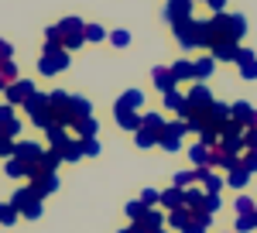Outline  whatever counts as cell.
Instances as JSON below:
<instances>
[{
    "label": "cell",
    "instance_id": "obj_1",
    "mask_svg": "<svg viewBox=\"0 0 257 233\" xmlns=\"http://www.w3.org/2000/svg\"><path fill=\"white\" fill-rule=\"evenodd\" d=\"M69 62H72V55L65 48H45L38 58V72L41 76H59V72L69 69Z\"/></svg>",
    "mask_w": 257,
    "mask_h": 233
},
{
    "label": "cell",
    "instance_id": "obj_2",
    "mask_svg": "<svg viewBox=\"0 0 257 233\" xmlns=\"http://www.w3.org/2000/svg\"><path fill=\"white\" fill-rule=\"evenodd\" d=\"M185 134H189V127H185V120L178 117V120H172V124H165V131L158 134V148L168 151V155H175V151H182V137Z\"/></svg>",
    "mask_w": 257,
    "mask_h": 233
},
{
    "label": "cell",
    "instance_id": "obj_3",
    "mask_svg": "<svg viewBox=\"0 0 257 233\" xmlns=\"http://www.w3.org/2000/svg\"><path fill=\"white\" fill-rule=\"evenodd\" d=\"M48 106H52L55 124H62V127H69V124H72V96H69V93H62V89L48 93Z\"/></svg>",
    "mask_w": 257,
    "mask_h": 233
},
{
    "label": "cell",
    "instance_id": "obj_4",
    "mask_svg": "<svg viewBox=\"0 0 257 233\" xmlns=\"http://www.w3.org/2000/svg\"><path fill=\"white\" fill-rule=\"evenodd\" d=\"M199 28H202V21H196V18H189V21H182V24L172 28V31H175V41L185 48V52L199 48Z\"/></svg>",
    "mask_w": 257,
    "mask_h": 233
},
{
    "label": "cell",
    "instance_id": "obj_5",
    "mask_svg": "<svg viewBox=\"0 0 257 233\" xmlns=\"http://www.w3.org/2000/svg\"><path fill=\"white\" fill-rule=\"evenodd\" d=\"M185 99H189V113H185V120H189V117H199L209 103H213V93H209L206 82H196V86L185 93Z\"/></svg>",
    "mask_w": 257,
    "mask_h": 233
},
{
    "label": "cell",
    "instance_id": "obj_6",
    "mask_svg": "<svg viewBox=\"0 0 257 233\" xmlns=\"http://www.w3.org/2000/svg\"><path fill=\"white\" fill-rule=\"evenodd\" d=\"M192 4L196 0H168L165 4V21L175 28V24H182V21H189L192 18Z\"/></svg>",
    "mask_w": 257,
    "mask_h": 233
},
{
    "label": "cell",
    "instance_id": "obj_7",
    "mask_svg": "<svg viewBox=\"0 0 257 233\" xmlns=\"http://www.w3.org/2000/svg\"><path fill=\"white\" fill-rule=\"evenodd\" d=\"M161 226H165V213H161L158 206H155V209H148L141 219L131 223V230H134V233H158Z\"/></svg>",
    "mask_w": 257,
    "mask_h": 233
},
{
    "label": "cell",
    "instance_id": "obj_8",
    "mask_svg": "<svg viewBox=\"0 0 257 233\" xmlns=\"http://www.w3.org/2000/svg\"><path fill=\"white\" fill-rule=\"evenodd\" d=\"M4 93H7V103H11V106H21L24 99L35 96L38 89H35V82H31V79H18V82H11Z\"/></svg>",
    "mask_w": 257,
    "mask_h": 233
},
{
    "label": "cell",
    "instance_id": "obj_9",
    "mask_svg": "<svg viewBox=\"0 0 257 233\" xmlns=\"http://www.w3.org/2000/svg\"><path fill=\"white\" fill-rule=\"evenodd\" d=\"M230 117L243 124V131H247V127H254V131H257V110L250 106V103H247V99H240V103H233V106H230Z\"/></svg>",
    "mask_w": 257,
    "mask_h": 233
},
{
    "label": "cell",
    "instance_id": "obj_10",
    "mask_svg": "<svg viewBox=\"0 0 257 233\" xmlns=\"http://www.w3.org/2000/svg\"><path fill=\"white\" fill-rule=\"evenodd\" d=\"M41 155H45V148H41V144H35V141H18V148H14V158L28 161V165H38Z\"/></svg>",
    "mask_w": 257,
    "mask_h": 233
},
{
    "label": "cell",
    "instance_id": "obj_11",
    "mask_svg": "<svg viewBox=\"0 0 257 233\" xmlns=\"http://www.w3.org/2000/svg\"><path fill=\"white\" fill-rule=\"evenodd\" d=\"M151 79H155V86L161 89V96H165V93H172V89H178V79L172 76V65H168V69H165V65H155Z\"/></svg>",
    "mask_w": 257,
    "mask_h": 233
},
{
    "label": "cell",
    "instance_id": "obj_12",
    "mask_svg": "<svg viewBox=\"0 0 257 233\" xmlns=\"http://www.w3.org/2000/svg\"><path fill=\"white\" fill-rule=\"evenodd\" d=\"M69 127H72L76 141H82V137H96V134H99V120H96V117H79V120H72Z\"/></svg>",
    "mask_w": 257,
    "mask_h": 233
},
{
    "label": "cell",
    "instance_id": "obj_13",
    "mask_svg": "<svg viewBox=\"0 0 257 233\" xmlns=\"http://www.w3.org/2000/svg\"><path fill=\"white\" fill-rule=\"evenodd\" d=\"M113 120H117L120 131H127V134H138L141 131V113L138 110H113Z\"/></svg>",
    "mask_w": 257,
    "mask_h": 233
},
{
    "label": "cell",
    "instance_id": "obj_14",
    "mask_svg": "<svg viewBox=\"0 0 257 233\" xmlns=\"http://www.w3.org/2000/svg\"><path fill=\"white\" fill-rule=\"evenodd\" d=\"M45 137H48V144H52V151H62L72 137H69V127H62V124H48L45 127Z\"/></svg>",
    "mask_w": 257,
    "mask_h": 233
},
{
    "label": "cell",
    "instance_id": "obj_15",
    "mask_svg": "<svg viewBox=\"0 0 257 233\" xmlns=\"http://www.w3.org/2000/svg\"><path fill=\"white\" fill-rule=\"evenodd\" d=\"M199 175V185H202V192H209V195H219V189H223V178L219 175H213V168L206 165V168H196Z\"/></svg>",
    "mask_w": 257,
    "mask_h": 233
},
{
    "label": "cell",
    "instance_id": "obj_16",
    "mask_svg": "<svg viewBox=\"0 0 257 233\" xmlns=\"http://www.w3.org/2000/svg\"><path fill=\"white\" fill-rule=\"evenodd\" d=\"M213 69H216V58L213 55H199L192 62V82H206V79L213 76Z\"/></svg>",
    "mask_w": 257,
    "mask_h": 233
},
{
    "label": "cell",
    "instance_id": "obj_17",
    "mask_svg": "<svg viewBox=\"0 0 257 233\" xmlns=\"http://www.w3.org/2000/svg\"><path fill=\"white\" fill-rule=\"evenodd\" d=\"M31 189L38 192V199L59 192V175H35V178H31Z\"/></svg>",
    "mask_w": 257,
    "mask_h": 233
},
{
    "label": "cell",
    "instance_id": "obj_18",
    "mask_svg": "<svg viewBox=\"0 0 257 233\" xmlns=\"http://www.w3.org/2000/svg\"><path fill=\"white\" fill-rule=\"evenodd\" d=\"M161 209H165V213H172V209H182V206H185V189H175V185H172V189H165V192H161V202H158Z\"/></svg>",
    "mask_w": 257,
    "mask_h": 233
},
{
    "label": "cell",
    "instance_id": "obj_19",
    "mask_svg": "<svg viewBox=\"0 0 257 233\" xmlns=\"http://www.w3.org/2000/svg\"><path fill=\"white\" fill-rule=\"evenodd\" d=\"M35 202H41V199H38V192H35L31 185H24V189H18V192L11 195V206H14L18 213H24V209H28V206H35Z\"/></svg>",
    "mask_w": 257,
    "mask_h": 233
},
{
    "label": "cell",
    "instance_id": "obj_20",
    "mask_svg": "<svg viewBox=\"0 0 257 233\" xmlns=\"http://www.w3.org/2000/svg\"><path fill=\"white\" fill-rule=\"evenodd\" d=\"M237 41H219V45H213L209 48V55L216 58V62H237Z\"/></svg>",
    "mask_w": 257,
    "mask_h": 233
},
{
    "label": "cell",
    "instance_id": "obj_21",
    "mask_svg": "<svg viewBox=\"0 0 257 233\" xmlns=\"http://www.w3.org/2000/svg\"><path fill=\"white\" fill-rule=\"evenodd\" d=\"M165 110H175V113L185 120V113H189V99H185V93H178V89L165 93Z\"/></svg>",
    "mask_w": 257,
    "mask_h": 233
},
{
    "label": "cell",
    "instance_id": "obj_22",
    "mask_svg": "<svg viewBox=\"0 0 257 233\" xmlns=\"http://www.w3.org/2000/svg\"><path fill=\"white\" fill-rule=\"evenodd\" d=\"M141 106H144V93H141V89H127V93L117 99L113 110H141Z\"/></svg>",
    "mask_w": 257,
    "mask_h": 233
},
{
    "label": "cell",
    "instance_id": "obj_23",
    "mask_svg": "<svg viewBox=\"0 0 257 233\" xmlns=\"http://www.w3.org/2000/svg\"><path fill=\"white\" fill-rule=\"evenodd\" d=\"M192 209H185V206H182V209H172V213L165 216V223H168V226H175V230H182V226H189V223H192Z\"/></svg>",
    "mask_w": 257,
    "mask_h": 233
},
{
    "label": "cell",
    "instance_id": "obj_24",
    "mask_svg": "<svg viewBox=\"0 0 257 233\" xmlns=\"http://www.w3.org/2000/svg\"><path fill=\"white\" fill-rule=\"evenodd\" d=\"M141 127H144V131H155V134H161V131H165V117L155 113V110H148V113H141Z\"/></svg>",
    "mask_w": 257,
    "mask_h": 233
},
{
    "label": "cell",
    "instance_id": "obj_25",
    "mask_svg": "<svg viewBox=\"0 0 257 233\" xmlns=\"http://www.w3.org/2000/svg\"><path fill=\"white\" fill-rule=\"evenodd\" d=\"M28 161H21V158H7V165H4V172H7V178H28Z\"/></svg>",
    "mask_w": 257,
    "mask_h": 233
},
{
    "label": "cell",
    "instance_id": "obj_26",
    "mask_svg": "<svg viewBox=\"0 0 257 233\" xmlns=\"http://www.w3.org/2000/svg\"><path fill=\"white\" fill-rule=\"evenodd\" d=\"M45 106H48V93H41V89L35 93V96H28L24 103H21V110H28L31 117L38 113V110H45Z\"/></svg>",
    "mask_w": 257,
    "mask_h": 233
},
{
    "label": "cell",
    "instance_id": "obj_27",
    "mask_svg": "<svg viewBox=\"0 0 257 233\" xmlns=\"http://www.w3.org/2000/svg\"><path fill=\"white\" fill-rule=\"evenodd\" d=\"M189 161H192L196 168H206V165H209V148H206L202 141L192 144V148H189Z\"/></svg>",
    "mask_w": 257,
    "mask_h": 233
},
{
    "label": "cell",
    "instance_id": "obj_28",
    "mask_svg": "<svg viewBox=\"0 0 257 233\" xmlns=\"http://www.w3.org/2000/svg\"><path fill=\"white\" fill-rule=\"evenodd\" d=\"M172 76H175L178 82H192V62H189V58H178L175 65H172Z\"/></svg>",
    "mask_w": 257,
    "mask_h": 233
},
{
    "label": "cell",
    "instance_id": "obj_29",
    "mask_svg": "<svg viewBox=\"0 0 257 233\" xmlns=\"http://www.w3.org/2000/svg\"><path fill=\"white\" fill-rule=\"evenodd\" d=\"M243 35H247V18L243 14H230V38L240 41Z\"/></svg>",
    "mask_w": 257,
    "mask_h": 233
},
{
    "label": "cell",
    "instance_id": "obj_30",
    "mask_svg": "<svg viewBox=\"0 0 257 233\" xmlns=\"http://www.w3.org/2000/svg\"><path fill=\"white\" fill-rule=\"evenodd\" d=\"M79 117H93V103L86 96H72V120H79Z\"/></svg>",
    "mask_w": 257,
    "mask_h": 233
},
{
    "label": "cell",
    "instance_id": "obj_31",
    "mask_svg": "<svg viewBox=\"0 0 257 233\" xmlns=\"http://www.w3.org/2000/svg\"><path fill=\"white\" fill-rule=\"evenodd\" d=\"M209 219H213V216L196 213V216H192V223H189V226H182L178 233H206V226H209Z\"/></svg>",
    "mask_w": 257,
    "mask_h": 233
},
{
    "label": "cell",
    "instance_id": "obj_32",
    "mask_svg": "<svg viewBox=\"0 0 257 233\" xmlns=\"http://www.w3.org/2000/svg\"><path fill=\"white\" fill-rule=\"evenodd\" d=\"M62 41H65V35H62V28H59V24L45 28V48H62Z\"/></svg>",
    "mask_w": 257,
    "mask_h": 233
},
{
    "label": "cell",
    "instance_id": "obj_33",
    "mask_svg": "<svg viewBox=\"0 0 257 233\" xmlns=\"http://www.w3.org/2000/svg\"><path fill=\"white\" fill-rule=\"evenodd\" d=\"M202 199H206V192H202V189H185V209L199 213V209H202Z\"/></svg>",
    "mask_w": 257,
    "mask_h": 233
},
{
    "label": "cell",
    "instance_id": "obj_34",
    "mask_svg": "<svg viewBox=\"0 0 257 233\" xmlns=\"http://www.w3.org/2000/svg\"><path fill=\"white\" fill-rule=\"evenodd\" d=\"M59 28H62V35H79V31H86V21H79V18H62Z\"/></svg>",
    "mask_w": 257,
    "mask_h": 233
},
{
    "label": "cell",
    "instance_id": "obj_35",
    "mask_svg": "<svg viewBox=\"0 0 257 233\" xmlns=\"http://www.w3.org/2000/svg\"><path fill=\"white\" fill-rule=\"evenodd\" d=\"M82 35H86L89 45H99V41H106V28H103V24H86V31H82Z\"/></svg>",
    "mask_w": 257,
    "mask_h": 233
},
{
    "label": "cell",
    "instance_id": "obj_36",
    "mask_svg": "<svg viewBox=\"0 0 257 233\" xmlns=\"http://www.w3.org/2000/svg\"><path fill=\"white\" fill-rule=\"evenodd\" d=\"M134 144H138V148H158V134H155V131H144V127H141L138 134H134Z\"/></svg>",
    "mask_w": 257,
    "mask_h": 233
},
{
    "label": "cell",
    "instance_id": "obj_37",
    "mask_svg": "<svg viewBox=\"0 0 257 233\" xmlns=\"http://www.w3.org/2000/svg\"><path fill=\"white\" fill-rule=\"evenodd\" d=\"M196 182H199V175H196V168H192V172H175V182H172V185H175V189H192Z\"/></svg>",
    "mask_w": 257,
    "mask_h": 233
},
{
    "label": "cell",
    "instance_id": "obj_38",
    "mask_svg": "<svg viewBox=\"0 0 257 233\" xmlns=\"http://www.w3.org/2000/svg\"><path fill=\"white\" fill-rule=\"evenodd\" d=\"M247 182H250V175L243 172L240 165H237V168H233V172H230V178H226V185H230V189H237V192H240V189H243V185H247Z\"/></svg>",
    "mask_w": 257,
    "mask_h": 233
},
{
    "label": "cell",
    "instance_id": "obj_39",
    "mask_svg": "<svg viewBox=\"0 0 257 233\" xmlns=\"http://www.w3.org/2000/svg\"><path fill=\"white\" fill-rule=\"evenodd\" d=\"M18 219H21V213L11 206V202H0V223H4V226H14Z\"/></svg>",
    "mask_w": 257,
    "mask_h": 233
},
{
    "label": "cell",
    "instance_id": "obj_40",
    "mask_svg": "<svg viewBox=\"0 0 257 233\" xmlns=\"http://www.w3.org/2000/svg\"><path fill=\"white\" fill-rule=\"evenodd\" d=\"M59 155H62V161H79V158H82V148H79V141L72 137V141H69V144L62 148Z\"/></svg>",
    "mask_w": 257,
    "mask_h": 233
},
{
    "label": "cell",
    "instance_id": "obj_41",
    "mask_svg": "<svg viewBox=\"0 0 257 233\" xmlns=\"http://www.w3.org/2000/svg\"><path fill=\"white\" fill-rule=\"evenodd\" d=\"M123 213H127V219H131V223H134V219H141V216L148 213V206H144V202H141V199H131V202H127V206H123Z\"/></svg>",
    "mask_w": 257,
    "mask_h": 233
},
{
    "label": "cell",
    "instance_id": "obj_42",
    "mask_svg": "<svg viewBox=\"0 0 257 233\" xmlns=\"http://www.w3.org/2000/svg\"><path fill=\"white\" fill-rule=\"evenodd\" d=\"M79 148H82V158H96L99 155V137H82Z\"/></svg>",
    "mask_w": 257,
    "mask_h": 233
},
{
    "label": "cell",
    "instance_id": "obj_43",
    "mask_svg": "<svg viewBox=\"0 0 257 233\" xmlns=\"http://www.w3.org/2000/svg\"><path fill=\"white\" fill-rule=\"evenodd\" d=\"M106 41H110L113 48H127V45H131V31H123V28H120V31H110Z\"/></svg>",
    "mask_w": 257,
    "mask_h": 233
},
{
    "label": "cell",
    "instance_id": "obj_44",
    "mask_svg": "<svg viewBox=\"0 0 257 233\" xmlns=\"http://www.w3.org/2000/svg\"><path fill=\"white\" fill-rule=\"evenodd\" d=\"M219 206H223V202H219V195H209V192H206V199H202V209H199V213L216 216V213H219Z\"/></svg>",
    "mask_w": 257,
    "mask_h": 233
},
{
    "label": "cell",
    "instance_id": "obj_45",
    "mask_svg": "<svg viewBox=\"0 0 257 233\" xmlns=\"http://www.w3.org/2000/svg\"><path fill=\"white\" fill-rule=\"evenodd\" d=\"M250 230H257V213L237 216V233H250Z\"/></svg>",
    "mask_w": 257,
    "mask_h": 233
},
{
    "label": "cell",
    "instance_id": "obj_46",
    "mask_svg": "<svg viewBox=\"0 0 257 233\" xmlns=\"http://www.w3.org/2000/svg\"><path fill=\"white\" fill-rule=\"evenodd\" d=\"M0 76L7 79V86H11V82H18V65H14V58L0 62Z\"/></svg>",
    "mask_w": 257,
    "mask_h": 233
},
{
    "label": "cell",
    "instance_id": "obj_47",
    "mask_svg": "<svg viewBox=\"0 0 257 233\" xmlns=\"http://www.w3.org/2000/svg\"><path fill=\"white\" fill-rule=\"evenodd\" d=\"M219 148L240 158V151H243V141H240V137H223V141H219Z\"/></svg>",
    "mask_w": 257,
    "mask_h": 233
},
{
    "label": "cell",
    "instance_id": "obj_48",
    "mask_svg": "<svg viewBox=\"0 0 257 233\" xmlns=\"http://www.w3.org/2000/svg\"><path fill=\"white\" fill-rule=\"evenodd\" d=\"M141 202H144L148 209H155V206L161 202V192L158 189H141Z\"/></svg>",
    "mask_w": 257,
    "mask_h": 233
},
{
    "label": "cell",
    "instance_id": "obj_49",
    "mask_svg": "<svg viewBox=\"0 0 257 233\" xmlns=\"http://www.w3.org/2000/svg\"><path fill=\"white\" fill-rule=\"evenodd\" d=\"M82 45H86V35H65V41H62V48H65V52H76V48H82Z\"/></svg>",
    "mask_w": 257,
    "mask_h": 233
},
{
    "label": "cell",
    "instance_id": "obj_50",
    "mask_svg": "<svg viewBox=\"0 0 257 233\" xmlns=\"http://www.w3.org/2000/svg\"><path fill=\"white\" fill-rule=\"evenodd\" d=\"M240 168H243L247 175L257 172V155H254V151H243V155H240Z\"/></svg>",
    "mask_w": 257,
    "mask_h": 233
},
{
    "label": "cell",
    "instance_id": "obj_51",
    "mask_svg": "<svg viewBox=\"0 0 257 233\" xmlns=\"http://www.w3.org/2000/svg\"><path fill=\"white\" fill-rule=\"evenodd\" d=\"M247 213H257L254 199H247V195H237V216H247Z\"/></svg>",
    "mask_w": 257,
    "mask_h": 233
},
{
    "label": "cell",
    "instance_id": "obj_52",
    "mask_svg": "<svg viewBox=\"0 0 257 233\" xmlns=\"http://www.w3.org/2000/svg\"><path fill=\"white\" fill-rule=\"evenodd\" d=\"M240 79H247V82H254V79H257V58H250V62L240 65Z\"/></svg>",
    "mask_w": 257,
    "mask_h": 233
},
{
    "label": "cell",
    "instance_id": "obj_53",
    "mask_svg": "<svg viewBox=\"0 0 257 233\" xmlns=\"http://www.w3.org/2000/svg\"><path fill=\"white\" fill-rule=\"evenodd\" d=\"M14 148H18L14 137H0V158H14Z\"/></svg>",
    "mask_w": 257,
    "mask_h": 233
},
{
    "label": "cell",
    "instance_id": "obj_54",
    "mask_svg": "<svg viewBox=\"0 0 257 233\" xmlns=\"http://www.w3.org/2000/svg\"><path fill=\"white\" fill-rule=\"evenodd\" d=\"M14 117H18V113H14V106H11V103H0V127H7Z\"/></svg>",
    "mask_w": 257,
    "mask_h": 233
},
{
    "label": "cell",
    "instance_id": "obj_55",
    "mask_svg": "<svg viewBox=\"0 0 257 233\" xmlns=\"http://www.w3.org/2000/svg\"><path fill=\"white\" fill-rule=\"evenodd\" d=\"M21 131H24V124H21V117H14V120H11V124L4 127V134H7V137H14V141H18V134H21Z\"/></svg>",
    "mask_w": 257,
    "mask_h": 233
},
{
    "label": "cell",
    "instance_id": "obj_56",
    "mask_svg": "<svg viewBox=\"0 0 257 233\" xmlns=\"http://www.w3.org/2000/svg\"><path fill=\"white\" fill-rule=\"evenodd\" d=\"M24 219H41V202H35V206H28V209H24Z\"/></svg>",
    "mask_w": 257,
    "mask_h": 233
},
{
    "label": "cell",
    "instance_id": "obj_57",
    "mask_svg": "<svg viewBox=\"0 0 257 233\" xmlns=\"http://www.w3.org/2000/svg\"><path fill=\"white\" fill-rule=\"evenodd\" d=\"M11 55H14V48H11V41H4V38H0V62H7Z\"/></svg>",
    "mask_w": 257,
    "mask_h": 233
},
{
    "label": "cell",
    "instance_id": "obj_58",
    "mask_svg": "<svg viewBox=\"0 0 257 233\" xmlns=\"http://www.w3.org/2000/svg\"><path fill=\"white\" fill-rule=\"evenodd\" d=\"M250 58H254V52H250V48H237V65L250 62Z\"/></svg>",
    "mask_w": 257,
    "mask_h": 233
},
{
    "label": "cell",
    "instance_id": "obj_59",
    "mask_svg": "<svg viewBox=\"0 0 257 233\" xmlns=\"http://www.w3.org/2000/svg\"><path fill=\"white\" fill-rule=\"evenodd\" d=\"M206 4H209L213 14H223V11H226V0H206Z\"/></svg>",
    "mask_w": 257,
    "mask_h": 233
},
{
    "label": "cell",
    "instance_id": "obj_60",
    "mask_svg": "<svg viewBox=\"0 0 257 233\" xmlns=\"http://www.w3.org/2000/svg\"><path fill=\"white\" fill-rule=\"evenodd\" d=\"M0 89H7V79H4V76H0Z\"/></svg>",
    "mask_w": 257,
    "mask_h": 233
},
{
    "label": "cell",
    "instance_id": "obj_61",
    "mask_svg": "<svg viewBox=\"0 0 257 233\" xmlns=\"http://www.w3.org/2000/svg\"><path fill=\"white\" fill-rule=\"evenodd\" d=\"M117 233H134V230H131V226H123V230H117Z\"/></svg>",
    "mask_w": 257,
    "mask_h": 233
},
{
    "label": "cell",
    "instance_id": "obj_62",
    "mask_svg": "<svg viewBox=\"0 0 257 233\" xmlns=\"http://www.w3.org/2000/svg\"><path fill=\"white\" fill-rule=\"evenodd\" d=\"M0 137H7V134H4V127H0Z\"/></svg>",
    "mask_w": 257,
    "mask_h": 233
},
{
    "label": "cell",
    "instance_id": "obj_63",
    "mask_svg": "<svg viewBox=\"0 0 257 233\" xmlns=\"http://www.w3.org/2000/svg\"><path fill=\"white\" fill-rule=\"evenodd\" d=\"M158 233H165V230H158Z\"/></svg>",
    "mask_w": 257,
    "mask_h": 233
}]
</instances>
